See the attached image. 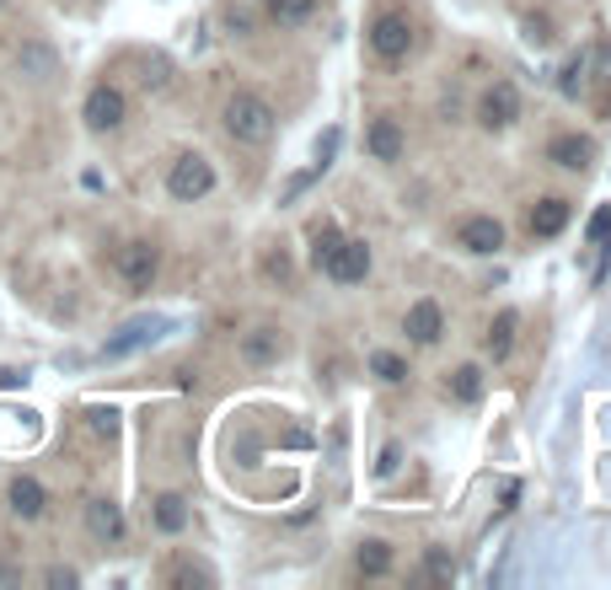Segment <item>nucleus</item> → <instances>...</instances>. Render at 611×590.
I'll use <instances>...</instances> for the list:
<instances>
[{
  "mask_svg": "<svg viewBox=\"0 0 611 590\" xmlns=\"http://www.w3.org/2000/svg\"><path fill=\"white\" fill-rule=\"evenodd\" d=\"M370 49H375L381 60H403V54L413 49V16H408V11H381V16L370 22Z\"/></svg>",
  "mask_w": 611,
  "mask_h": 590,
  "instance_id": "2",
  "label": "nucleus"
},
{
  "mask_svg": "<svg viewBox=\"0 0 611 590\" xmlns=\"http://www.w3.org/2000/svg\"><path fill=\"white\" fill-rule=\"evenodd\" d=\"M563 226H569V199H558V193L536 199V210H531V237H558Z\"/></svg>",
  "mask_w": 611,
  "mask_h": 590,
  "instance_id": "12",
  "label": "nucleus"
},
{
  "mask_svg": "<svg viewBox=\"0 0 611 590\" xmlns=\"http://www.w3.org/2000/svg\"><path fill=\"white\" fill-rule=\"evenodd\" d=\"M87 424H91V435H102V440L118 435V414L113 409H87Z\"/></svg>",
  "mask_w": 611,
  "mask_h": 590,
  "instance_id": "23",
  "label": "nucleus"
},
{
  "mask_svg": "<svg viewBox=\"0 0 611 590\" xmlns=\"http://www.w3.org/2000/svg\"><path fill=\"white\" fill-rule=\"evenodd\" d=\"M510 343H515V312H499V317H494V328H488V338H483V349H488L494 360H505V354H510Z\"/></svg>",
  "mask_w": 611,
  "mask_h": 590,
  "instance_id": "19",
  "label": "nucleus"
},
{
  "mask_svg": "<svg viewBox=\"0 0 611 590\" xmlns=\"http://www.w3.org/2000/svg\"><path fill=\"white\" fill-rule=\"evenodd\" d=\"M162 334H167V317H140V323L118 328V334H113L107 343H102V360H124V354H135V349L156 343Z\"/></svg>",
  "mask_w": 611,
  "mask_h": 590,
  "instance_id": "7",
  "label": "nucleus"
},
{
  "mask_svg": "<svg viewBox=\"0 0 611 590\" xmlns=\"http://www.w3.org/2000/svg\"><path fill=\"white\" fill-rule=\"evenodd\" d=\"M113 268H118V279H124L129 290H151V285H156V268H162V253H156L151 242H124L118 258H113Z\"/></svg>",
  "mask_w": 611,
  "mask_h": 590,
  "instance_id": "4",
  "label": "nucleus"
},
{
  "mask_svg": "<svg viewBox=\"0 0 611 590\" xmlns=\"http://www.w3.org/2000/svg\"><path fill=\"white\" fill-rule=\"evenodd\" d=\"M515 113H521V97H515V86L499 81L483 91V102H478V124L483 129H510L515 124Z\"/></svg>",
  "mask_w": 611,
  "mask_h": 590,
  "instance_id": "8",
  "label": "nucleus"
},
{
  "mask_svg": "<svg viewBox=\"0 0 611 590\" xmlns=\"http://www.w3.org/2000/svg\"><path fill=\"white\" fill-rule=\"evenodd\" d=\"M209 188H215V167H209L204 156H193V151H188V156H177L173 172H167V193H173V199H182V204L204 199Z\"/></svg>",
  "mask_w": 611,
  "mask_h": 590,
  "instance_id": "3",
  "label": "nucleus"
},
{
  "mask_svg": "<svg viewBox=\"0 0 611 590\" xmlns=\"http://www.w3.org/2000/svg\"><path fill=\"white\" fill-rule=\"evenodd\" d=\"M5 500H11V510H16L22 520H38V515H43V505H49V494H43V484H38V478H16Z\"/></svg>",
  "mask_w": 611,
  "mask_h": 590,
  "instance_id": "15",
  "label": "nucleus"
},
{
  "mask_svg": "<svg viewBox=\"0 0 611 590\" xmlns=\"http://www.w3.org/2000/svg\"><path fill=\"white\" fill-rule=\"evenodd\" d=\"M440 334H445L440 301H413V306H408V338H413V343H435Z\"/></svg>",
  "mask_w": 611,
  "mask_h": 590,
  "instance_id": "11",
  "label": "nucleus"
},
{
  "mask_svg": "<svg viewBox=\"0 0 611 590\" xmlns=\"http://www.w3.org/2000/svg\"><path fill=\"white\" fill-rule=\"evenodd\" d=\"M445 392H450L456 403H478V398H483V371H478V365H456L450 381H445Z\"/></svg>",
  "mask_w": 611,
  "mask_h": 590,
  "instance_id": "17",
  "label": "nucleus"
},
{
  "mask_svg": "<svg viewBox=\"0 0 611 590\" xmlns=\"http://www.w3.org/2000/svg\"><path fill=\"white\" fill-rule=\"evenodd\" d=\"M311 11H317V0H268V16L279 27H301V22H311Z\"/></svg>",
  "mask_w": 611,
  "mask_h": 590,
  "instance_id": "20",
  "label": "nucleus"
},
{
  "mask_svg": "<svg viewBox=\"0 0 611 590\" xmlns=\"http://www.w3.org/2000/svg\"><path fill=\"white\" fill-rule=\"evenodd\" d=\"M525 38H531V43H547L552 33H547V22H542V16H531V22H525Z\"/></svg>",
  "mask_w": 611,
  "mask_h": 590,
  "instance_id": "32",
  "label": "nucleus"
},
{
  "mask_svg": "<svg viewBox=\"0 0 611 590\" xmlns=\"http://www.w3.org/2000/svg\"><path fill=\"white\" fill-rule=\"evenodd\" d=\"M124 113H129V108H124V91H118V86H91L87 91V108H81V118H87V129H97V135H113V129H118V124H124Z\"/></svg>",
  "mask_w": 611,
  "mask_h": 590,
  "instance_id": "6",
  "label": "nucleus"
},
{
  "mask_svg": "<svg viewBox=\"0 0 611 590\" xmlns=\"http://www.w3.org/2000/svg\"><path fill=\"white\" fill-rule=\"evenodd\" d=\"M354 564H359L365 575H386V569H392V548H386L381 537H365L359 553H354Z\"/></svg>",
  "mask_w": 611,
  "mask_h": 590,
  "instance_id": "18",
  "label": "nucleus"
},
{
  "mask_svg": "<svg viewBox=\"0 0 611 590\" xmlns=\"http://www.w3.org/2000/svg\"><path fill=\"white\" fill-rule=\"evenodd\" d=\"M392 467H397V445H386V451H381V462H375V473H392Z\"/></svg>",
  "mask_w": 611,
  "mask_h": 590,
  "instance_id": "35",
  "label": "nucleus"
},
{
  "mask_svg": "<svg viewBox=\"0 0 611 590\" xmlns=\"http://www.w3.org/2000/svg\"><path fill=\"white\" fill-rule=\"evenodd\" d=\"M22 65H27V71H38V76H43V71H54V54H49V49H38V43H33V49H27V54H22Z\"/></svg>",
  "mask_w": 611,
  "mask_h": 590,
  "instance_id": "27",
  "label": "nucleus"
},
{
  "mask_svg": "<svg viewBox=\"0 0 611 590\" xmlns=\"http://www.w3.org/2000/svg\"><path fill=\"white\" fill-rule=\"evenodd\" d=\"M580 76H585V60H574V65H569V71H563V91H569V97H574V91H580Z\"/></svg>",
  "mask_w": 611,
  "mask_h": 590,
  "instance_id": "31",
  "label": "nucleus"
},
{
  "mask_svg": "<svg viewBox=\"0 0 611 590\" xmlns=\"http://www.w3.org/2000/svg\"><path fill=\"white\" fill-rule=\"evenodd\" d=\"M284 334L279 328H253V334H242V365H253V371H268V365H279L284 360Z\"/></svg>",
  "mask_w": 611,
  "mask_h": 590,
  "instance_id": "9",
  "label": "nucleus"
},
{
  "mask_svg": "<svg viewBox=\"0 0 611 590\" xmlns=\"http://www.w3.org/2000/svg\"><path fill=\"white\" fill-rule=\"evenodd\" d=\"M156 526L177 537V531L188 526V500H182V494H162V500H156Z\"/></svg>",
  "mask_w": 611,
  "mask_h": 590,
  "instance_id": "21",
  "label": "nucleus"
},
{
  "mask_svg": "<svg viewBox=\"0 0 611 590\" xmlns=\"http://www.w3.org/2000/svg\"><path fill=\"white\" fill-rule=\"evenodd\" d=\"M370 371H375L381 381H408V365H403L397 354H375V360H370Z\"/></svg>",
  "mask_w": 611,
  "mask_h": 590,
  "instance_id": "22",
  "label": "nucleus"
},
{
  "mask_svg": "<svg viewBox=\"0 0 611 590\" xmlns=\"http://www.w3.org/2000/svg\"><path fill=\"white\" fill-rule=\"evenodd\" d=\"M226 27L247 38V33H253V11H237V5H226Z\"/></svg>",
  "mask_w": 611,
  "mask_h": 590,
  "instance_id": "28",
  "label": "nucleus"
},
{
  "mask_svg": "<svg viewBox=\"0 0 611 590\" xmlns=\"http://www.w3.org/2000/svg\"><path fill=\"white\" fill-rule=\"evenodd\" d=\"M607 237H611V210H596V221H590V242H601V248H607Z\"/></svg>",
  "mask_w": 611,
  "mask_h": 590,
  "instance_id": "30",
  "label": "nucleus"
},
{
  "mask_svg": "<svg viewBox=\"0 0 611 590\" xmlns=\"http://www.w3.org/2000/svg\"><path fill=\"white\" fill-rule=\"evenodd\" d=\"M333 248H339V231H333V226H322V231H317V248H311V263L322 268V258L333 253Z\"/></svg>",
  "mask_w": 611,
  "mask_h": 590,
  "instance_id": "26",
  "label": "nucleus"
},
{
  "mask_svg": "<svg viewBox=\"0 0 611 590\" xmlns=\"http://www.w3.org/2000/svg\"><path fill=\"white\" fill-rule=\"evenodd\" d=\"M547 162H558L563 172H585V162H590V140H580V135H558V140L547 146Z\"/></svg>",
  "mask_w": 611,
  "mask_h": 590,
  "instance_id": "16",
  "label": "nucleus"
},
{
  "mask_svg": "<svg viewBox=\"0 0 611 590\" xmlns=\"http://www.w3.org/2000/svg\"><path fill=\"white\" fill-rule=\"evenodd\" d=\"M27 381V371H0V387H22Z\"/></svg>",
  "mask_w": 611,
  "mask_h": 590,
  "instance_id": "36",
  "label": "nucleus"
},
{
  "mask_svg": "<svg viewBox=\"0 0 611 590\" xmlns=\"http://www.w3.org/2000/svg\"><path fill=\"white\" fill-rule=\"evenodd\" d=\"M263 268H268V279H279V285L290 279V258H284V253H268V258H263Z\"/></svg>",
  "mask_w": 611,
  "mask_h": 590,
  "instance_id": "29",
  "label": "nucleus"
},
{
  "mask_svg": "<svg viewBox=\"0 0 611 590\" xmlns=\"http://www.w3.org/2000/svg\"><path fill=\"white\" fill-rule=\"evenodd\" d=\"M49 586L71 590V586H76V569H49Z\"/></svg>",
  "mask_w": 611,
  "mask_h": 590,
  "instance_id": "33",
  "label": "nucleus"
},
{
  "mask_svg": "<svg viewBox=\"0 0 611 590\" xmlns=\"http://www.w3.org/2000/svg\"><path fill=\"white\" fill-rule=\"evenodd\" d=\"M87 526H91V537L118 542V537H124V510L113 505V500H91V505H87Z\"/></svg>",
  "mask_w": 611,
  "mask_h": 590,
  "instance_id": "14",
  "label": "nucleus"
},
{
  "mask_svg": "<svg viewBox=\"0 0 611 590\" xmlns=\"http://www.w3.org/2000/svg\"><path fill=\"white\" fill-rule=\"evenodd\" d=\"M596 71L611 81V43H601V49H596Z\"/></svg>",
  "mask_w": 611,
  "mask_h": 590,
  "instance_id": "34",
  "label": "nucleus"
},
{
  "mask_svg": "<svg viewBox=\"0 0 611 590\" xmlns=\"http://www.w3.org/2000/svg\"><path fill=\"white\" fill-rule=\"evenodd\" d=\"M424 569H430V580H440V586H450V580H456V564H450L445 553H430V558H424Z\"/></svg>",
  "mask_w": 611,
  "mask_h": 590,
  "instance_id": "25",
  "label": "nucleus"
},
{
  "mask_svg": "<svg viewBox=\"0 0 611 590\" xmlns=\"http://www.w3.org/2000/svg\"><path fill=\"white\" fill-rule=\"evenodd\" d=\"M322 274H328L333 285H359V279L370 274V248L354 242V237H339V248L322 258Z\"/></svg>",
  "mask_w": 611,
  "mask_h": 590,
  "instance_id": "5",
  "label": "nucleus"
},
{
  "mask_svg": "<svg viewBox=\"0 0 611 590\" xmlns=\"http://www.w3.org/2000/svg\"><path fill=\"white\" fill-rule=\"evenodd\" d=\"M365 146H370L375 162H397V156H403V129H397V118H375L370 135H365Z\"/></svg>",
  "mask_w": 611,
  "mask_h": 590,
  "instance_id": "13",
  "label": "nucleus"
},
{
  "mask_svg": "<svg viewBox=\"0 0 611 590\" xmlns=\"http://www.w3.org/2000/svg\"><path fill=\"white\" fill-rule=\"evenodd\" d=\"M456 242H461L467 253H499V248H505V226H499L494 215H472V221H461Z\"/></svg>",
  "mask_w": 611,
  "mask_h": 590,
  "instance_id": "10",
  "label": "nucleus"
},
{
  "mask_svg": "<svg viewBox=\"0 0 611 590\" xmlns=\"http://www.w3.org/2000/svg\"><path fill=\"white\" fill-rule=\"evenodd\" d=\"M173 586H215V575H209V569H199V564H177Z\"/></svg>",
  "mask_w": 611,
  "mask_h": 590,
  "instance_id": "24",
  "label": "nucleus"
},
{
  "mask_svg": "<svg viewBox=\"0 0 611 590\" xmlns=\"http://www.w3.org/2000/svg\"><path fill=\"white\" fill-rule=\"evenodd\" d=\"M226 135L242 140V146H263L273 135V108L263 102L258 91H237L226 102Z\"/></svg>",
  "mask_w": 611,
  "mask_h": 590,
  "instance_id": "1",
  "label": "nucleus"
}]
</instances>
